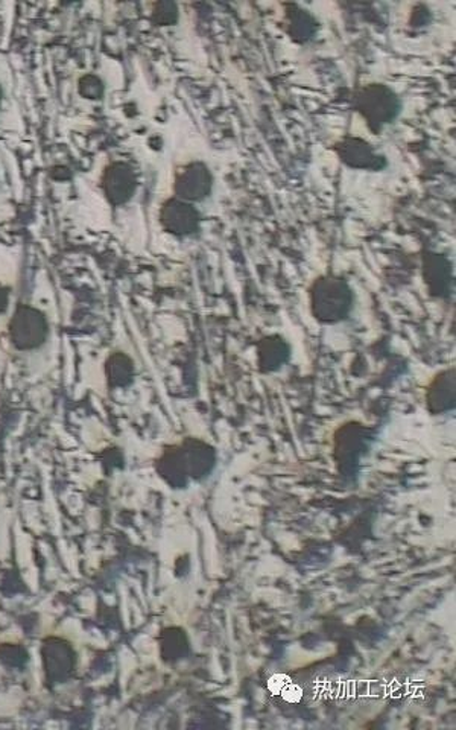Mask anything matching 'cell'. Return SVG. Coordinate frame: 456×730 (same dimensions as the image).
I'll return each mask as SVG.
<instances>
[{
	"label": "cell",
	"instance_id": "obj_1",
	"mask_svg": "<svg viewBox=\"0 0 456 730\" xmlns=\"http://www.w3.org/2000/svg\"><path fill=\"white\" fill-rule=\"evenodd\" d=\"M8 341L21 354H33L48 345L50 323L48 314L33 304L19 303L7 326Z\"/></svg>",
	"mask_w": 456,
	"mask_h": 730
},
{
	"label": "cell",
	"instance_id": "obj_2",
	"mask_svg": "<svg viewBox=\"0 0 456 730\" xmlns=\"http://www.w3.org/2000/svg\"><path fill=\"white\" fill-rule=\"evenodd\" d=\"M42 665L46 685H65L77 671L78 656L72 642L61 636H46L42 641Z\"/></svg>",
	"mask_w": 456,
	"mask_h": 730
},
{
	"label": "cell",
	"instance_id": "obj_3",
	"mask_svg": "<svg viewBox=\"0 0 456 730\" xmlns=\"http://www.w3.org/2000/svg\"><path fill=\"white\" fill-rule=\"evenodd\" d=\"M101 187L113 206L125 205L136 190L135 173L125 163H113L101 178Z\"/></svg>",
	"mask_w": 456,
	"mask_h": 730
},
{
	"label": "cell",
	"instance_id": "obj_4",
	"mask_svg": "<svg viewBox=\"0 0 456 730\" xmlns=\"http://www.w3.org/2000/svg\"><path fill=\"white\" fill-rule=\"evenodd\" d=\"M104 374L108 385L120 386L131 380L132 362L124 351H113L104 362Z\"/></svg>",
	"mask_w": 456,
	"mask_h": 730
},
{
	"label": "cell",
	"instance_id": "obj_5",
	"mask_svg": "<svg viewBox=\"0 0 456 730\" xmlns=\"http://www.w3.org/2000/svg\"><path fill=\"white\" fill-rule=\"evenodd\" d=\"M28 662V650L21 644H0V665L7 669H23Z\"/></svg>",
	"mask_w": 456,
	"mask_h": 730
},
{
	"label": "cell",
	"instance_id": "obj_6",
	"mask_svg": "<svg viewBox=\"0 0 456 730\" xmlns=\"http://www.w3.org/2000/svg\"><path fill=\"white\" fill-rule=\"evenodd\" d=\"M78 92L87 100H100L104 95V84L96 76H84L78 83Z\"/></svg>",
	"mask_w": 456,
	"mask_h": 730
},
{
	"label": "cell",
	"instance_id": "obj_7",
	"mask_svg": "<svg viewBox=\"0 0 456 730\" xmlns=\"http://www.w3.org/2000/svg\"><path fill=\"white\" fill-rule=\"evenodd\" d=\"M11 304V288L0 283V315L7 314Z\"/></svg>",
	"mask_w": 456,
	"mask_h": 730
},
{
	"label": "cell",
	"instance_id": "obj_8",
	"mask_svg": "<svg viewBox=\"0 0 456 730\" xmlns=\"http://www.w3.org/2000/svg\"><path fill=\"white\" fill-rule=\"evenodd\" d=\"M2 97H3L2 85H0V107H2Z\"/></svg>",
	"mask_w": 456,
	"mask_h": 730
}]
</instances>
